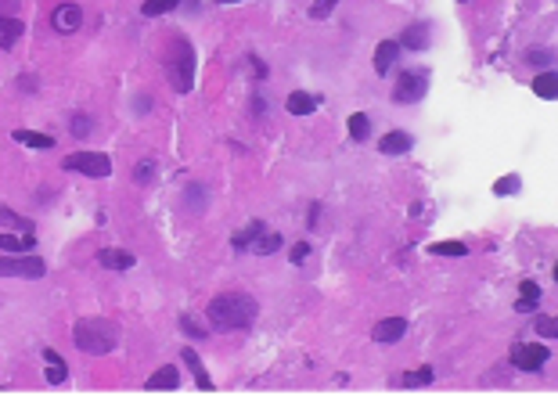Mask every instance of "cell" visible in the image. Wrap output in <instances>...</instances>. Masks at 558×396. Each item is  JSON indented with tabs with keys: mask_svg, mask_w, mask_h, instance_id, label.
Segmentation results:
<instances>
[{
	"mask_svg": "<svg viewBox=\"0 0 558 396\" xmlns=\"http://www.w3.org/2000/svg\"><path fill=\"white\" fill-rule=\"evenodd\" d=\"M195 69H199V58H195V47L187 40H173V51H169V61H166V72H169V83H173L177 94H191L195 90Z\"/></svg>",
	"mask_w": 558,
	"mask_h": 396,
	"instance_id": "obj_3",
	"label": "cell"
},
{
	"mask_svg": "<svg viewBox=\"0 0 558 396\" xmlns=\"http://www.w3.org/2000/svg\"><path fill=\"white\" fill-rule=\"evenodd\" d=\"M411 144L414 137L411 134H403V130H389L382 141H378V152L382 155H403V152H411Z\"/></svg>",
	"mask_w": 558,
	"mask_h": 396,
	"instance_id": "obj_13",
	"label": "cell"
},
{
	"mask_svg": "<svg viewBox=\"0 0 558 396\" xmlns=\"http://www.w3.org/2000/svg\"><path fill=\"white\" fill-rule=\"evenodd\" d=\"M468 245L465 241H436L433 245V256H465Z\"/></svg>",
	"mask_w": 558,
	"mask_h": 396,
	"instance_id": "obj_29",
	"label": "cell"
},
{
	"mask_svg": "<svg viewBox=\"0 0 558 396\" xmlns=\"http://www.w3.org/2000/svg\"><path fill=\"white\" fill-rule=\"evenodd\" d=\"M180 328L187 331L191 339H206V328H202V324H195V321H191V317H184V321H180Z\"/></svg>",
	"mask_w": 558,
	"mask_h": 396,
	"instance_id": "obj_36",
	"label": "cell"
},
{
	"mask_svg": "<svg viewBox=\"0 0 558 396\" xmlns=\"http://www.w3.org/2000/svg\"><path fill=\"white\" fill-rule=\"evenodd\" d=\"M33 231H0V253H33Z\"/></svg>",
	"mask_w": 558,
	"mask_h": 396,
	"instance_id": "obj_9",
	"label": "cell"
},
{
	"mask_svg": "<svg viewBox=\"0 0 558 396\" xmlns=\"http://www.w3.org/2000/svg\"><path fill=\"white\" fill-rule=\"evenodd\" d=\"M260 235H263V220H252V223L245 227V231H242L238 238H234V248H249V245H252L256 238H260Z\"/></svg>",
	"mask_w": 558,
	"mask_h": 396,
	"instance_id": "obj_28",
	"label": "cell"
},
{
	"mask_svg": "<svg viewBox=\"0 0 558 396\" xmlns=\"http://www.w3.org/2000/svg\"><path fill=\"white\" fill-rule=\"evenodd\" d=\"M277 248H281V235H260V238H256L252 241V253L256 256H270V253H277Z\"/></svg>",
	"mask_w": 558,
	"mask_h": 396,
	"instance_id": "obj_26",
	"label": "cell"
},
{
	"mask_svg": "<svg viewBox=\"0 0 558 396\" xmlns=\"http://www.w3.org/2000/svg\"><path fill=\"white\" fill-rule=\"evenodd\" d=\"M350 137H353V141H368V137H371V119L364 116V112H353V116H350Z\"/></svg>",
	"mask_w": 558,
	"mask_h": 396,
	"instance_id": "obj_25",
	"label": "cell"
},
{
	"mask_svg": "<svg viewBox=\"0 0 558 396\" xmlns=\"http://www.w3.org/2000/svg\"><path fill=\"white\" fill-rule=\"evenodd\" d=\"M177 4H180V0H144L141 15H144V18H159V15H169Z\"/></svg>",
	"mask_w": 558,
	"mask_h": 396,
	"instance_id": "obj_24",
	"label": "cell"
},
{
	"mask_svg": "<svg viewBox=\"0 0 558 396\" xmlns=\"http://www.w3.org/2000/svg\"><path fill=\"white\" fill-rule=\"evenodd\" d=\"M396 58H400V44H396V40H382V44L375 47V72L385 76V72L393 69Z\"/></svg>",
	"mask_w": 558,
	"mask_h": 396,
	"instance_id": "obj_16",
	"label": "cell"
},
{
	"mask_svg": "<svg viewBox=\"0 0 558 396\" xmlns=\"http://www.w3.org/2000/svg\"><path fill=\"white\" fill-rule=\"evenodd\" d=\"M533 94L544 97V101H555V97H558V76H555V72H541V76L533 79Z\"/></svg>",
	"mask_w": 558,
	"mask_h": 396,
	"instance_id": "obj_22",
	"label": "cell"
},
{
	"mask_svg": "<svg viewBox=\"0 0 558 396\" xmlns=\"http://www.w3.org/2000/svg\"><path fill=\"white\" fill-rule=\"evenodd\" d=\"M548 353L551 349H544V346H515L511 361H515V367H522V371H541L548 364Z\"/></svg>",
	"mask_w": 558,
	"mask_h": 396,
	"instance_id": "obj_8",
	"label": "cell"
},
{
	"mask_svg": "<svg viewBox=\"0 0 558 396\" xmlns=\"http://www.w3.org/2000/svg\"><path fill=\"white\" fill-rule=\"evenodd\" d=\"M522 187V180L515 177V173H508V177H501L497 184H493V195H515Z\"/></svg>",
	"mask_w": 558,
	"mask_h": 396,
	"instance_id": "obj_30",
	"label": "cell"
},
{
	"mask_svg": "<svg viewBox=\"0 0 558 396\" xmlns=\"http://www.w3.org/2000/svg\"><path fill=\"white\" fill-rule=\"evenodd\" d=\"M526 61H529V65H536V69H544V65H551V51H529Z\"/></svg>",
	"mask_w": 558,
	"mask_h": 396,
	"instance_id": "obj_35",
	"label": "cell"
},
{
	"mask_svg": "<svg viewBox=\"0 0 558 396\" xmlns=\"http://www.w3.org/2000/svg\"><path fill=\"white\" fill-rule=\"evenodd\" d=\"M180 361L187 364V371L195 374V386L202 389V393H212L217 386H212V379H209V371L202 367V361H199V353L195 349H180Z\"/></svg>",
	"mask_w": 558,
	"mask_h": 396,
	"instance_id": "obj_11",
	"label": "cell"
},
{
	"mask_svg": "<svg viewBox=\"0 0 558 396\" xmlns=\"http://www.w3.org/2000/svg\"><path fill=\"white\" fill-rule=\"evenodd\" d=\"M180 386V371L173 367V364H166V367H159L152 379L144 382V389H152V393H162V389H177Z\"/></svg>",
	"mask_w": 558,
	"mask_h": 396,
	"instance_id": "obj_17",
	"label": "cell"
},
{
	"mask_svg": "<svg viewBox=\"0 0 558 396\" xmlns=\"http://www.w3.org/2000/svg\"><path fill=\"white\" fill-rule=\"evenodd\" d=\"M98 263H101L104 270H130V267L137 263V256L126 253V248H101V253H98Z\"/></svg>",
	"mask_w": 558,
	"mask_h": 396,
	"instance_id": "obj_10",
	"label": "cell"
},
{
	"mask_svg": "<svg viewBox=\"0 0 558 396\" xmlns=\"http://www.w3.org/2000/svg\"><path fill=\"white\" fill-rule=\"evenodd\" d=\"M134 180H137V184H152V180H155V162H152V159L137 162V166H134Z\"/></svg>",
	"mask_w": 558,
	"mask_h": 396,
	"instance_id": "obj_31",
	"label": "cell"
},
{
	"mask_svg": "<svg viewBox=\"0 0 558 396\" xmlns=\"http://www.w3.org/2000/svg\"><path fill=\"white\" fill-rule=\"evenodd\" d=\"M307 256H310V245H307V241H299V245L292 248V263H303Z\"/></svg>",
	"mask_w": 558,
	"mask_h": 396,
	"instance_id": "obj_37",
	"label": "cell"
},
{
	"mask_svg": "<svg viewBox=\"0 0 558 396\" xmlns=\"http://www.w3.org/2000/svg\"><path fill=\"white\" fill-rule=\"evenodd\" d=\"M555 281H558V267H555Z\"/></svg>",
	"mask_w": 558,
	"mask_h": 396,
	"instance_id": "obj_40",
	"label": "cell"
},
{
	"mask_svg": "<svg viewBox=\"0 0 558 396\" xmlns=\"http://www.w3.org/2000/svg\"><path fill=\"white\" fill-rule=\"evenodd\" d=\"M18 144H26V148H36V152H47V148H54V137L51 134H36V130H15L11 134Z\"/></svg>",
	"mask_w": 558,
	"mask_h": 396,
	"instance_id": "obj_21",
	"label": "cell"
},
{
	"mask_svg": "<svg viewBox=\"0 0 558 396\" xmlns=\"http://www.w3.org/2000/svg\"><path fill=\"white\" fill-rule=\"evenodd\" d=\"M206 202H209V191L202 184H191L187 191H184V205H187V213H202L206 209Z\"/></svg>",
	"mask_w": 558,
	"mask_h": 396,
	"instance_id": "obj_23",
	"label": "cell"
},
{
	"mask_svg": "<svg viewBox=\"0 0 558 396\" xmlns=\"http://www.w3.org/2000/svg\"><path fill=\"white\" fill-rule=\"evenodd\" d=\"M433 379H436L433 367H421V371H407V374H400L396 386H407V389H411V386H428Z\"/></svg>",
	"mask_w": 558,
	"mask_h": 396,
	"instance_id": "obj_27",
	"label": "cell"
},
{
	"mask_svg": "<svg viewBox=\"0 0 558 396\" xmlns=\"http://www.w3.org/2000/svg\"><path fill=\"white\" fill-rule=\"evenodd\" d=\"M536 335L555 339L558 335V317H541V321H536Z\"/></svg>",
	"mask_w": 558,
	"mask_h": 396,
	"instance_id": "obj_34",
	"label": "cell"
},
{
	"mask_svg": "<svg viewBox=\"0 0 558 396\" xmlns=\"http://www.w3.org/2000/svg\"><path fill=\"white\" fill-rule=\"evenodd\" d=\"M407 335V321L403 317H385L375 324V342H400Z\"/></svg>",
	"mask_w": 558,
	"mask_h": 396,
	"instance_id": "obj_12",
	"label": "cell"
},
{
	"mask_svg": "<svg viewBox=\"0 0 558 396\" xmlns=\"http://www.w3.org/2000/svg\"><path fill=\"white\" fill-rule=\"evenodd\" d=\"M335 4H339V0H313V4H310V18H328L335 11Z\"/></svg>",
	"mask_w": 558,
	"mask_h": 396,
	"instance_id": "obj_33",
	"label": "cell"
},
{
	"mask_svg": "<svg viewBox=\"0 0 558 396\" xmlns=\"http://www.w3.org/2000/svg\"><path fill=\"white\" fill-rule=\"evenodd\" d=\"M94 134V122H91V116H72V137H91Z\"/></svg>",
	"mask_w": 558,
	"mask_h": 396,
	"instance_id": "obj_32",
	"label": "cell"
},
{
	"mask_svg": "<svg viewBox=\"0 0 558 396\" xmlns=\"http://www.w3.org/2000/svg\"><path fill=\"white\" fill-rule=\"evenodd\" d=\"M320 109V97L310 90H292L288 94V116H310Z\"/></svg>",
	"mask_w": 558,
	"mask_h": 396,
	"instance_id": "obj_14",
	"label": "cell"
},
{
	"mask_svg": "<svg viewBox=\"0 0 558 396\" xmlns=\"http://www.w3.org/2000/svg\"><path fill=\"white\" fill-rule=\"evenodd\" d=\"M83 26V8L79 4H58L51 15V29L54 33H76Z\"/></svg>",
	"mask_w": 558,
	"mask_h": 396,
	"instance_id": "obj_7",
	"label": "cell"
},
{
	"mask_svg": "<svg viewBox=\"0 0 558 396\" xmlns=\"http://www.w3.org/2000/svg\"><path fill=\"white\" fill-rule=\"evenodd\" d=\"M44 274H47L44 256H36V253H0V278L40 281Z\"/></svg>",
	"mask_w": 558,
	"mask_h": 396,
	"instance_id": "obj_4",
	"label": "cell"
},
{
	"mask_svg": "<svg viewBox=\"0 0 558 396\" xmlns=\"http://www.w3.org/2000/svg\"><path fill=\"white\" fill-rule=\"evenodd\" d=\"M260 314V303H256L249 292H220L217 299L209 303L206 321L212 331H242L256 321Z\"/></svg>",
	"mask_w": 558,
	"mask_h": 396,
	"instance_id": "obj_1",
	"label": "cell"
},
{
	"mask_svg": "<svg viewBox=\"0 0 558 396\" xmlns=\"http://www.w3.org/2000/svg\"><path fill=\"white\" fill-rule=\"evenodd\" d=\"M26 33V26L18 22V18H11V15H0V47H15V40Z\"/></svg>",
	"mask_w": 558,
	"mask_h": 396,
	"instance_id": "obj_20",
	"label": "cell"
},
{
	"mask_svg": "<svg viewBox=\"0 0 558 396\" xmlns=\"http://www.w3.org/2000/svg\"><path fill=\"white\" fill-rule=\"evenodd\" d=\"M428 44H433V29H428L425 22H414L403 29V47L407 51H425Z\"/></svg>",
	"mask_w": 558,
	"mask_h": 396,
	"instance_id": "obj_15",
	"label": "cell"
},
{
	"mask_svg": "<svg viewBox=\"0 0 558 396\" xmlns=\"http://www.w3.org/2000/svg\"><path fill=\"white\" fill-rule=\"evenodd\" d=\"M44 361H47V382L51 386H61L69 379V364L58 357V349H44Z\"/></svg>",
	"mask_w": 558,
	"mask_h": 396,
	"instance_id": "obj_18",
	"label": "cell"
},
{
	"mask_svg": "<svg viewBox=\"0 0 558 396\" xmlns=\"http://www.w3.org/2000/svg\"><path fill=\"white\" fill-rule=\"evenodd\" d=\"M428 90V76L425 72H403L396 79V90H393V101L396 105H414V101H421Z\"/></svg>",
	"mask_w": 558,
	"mask_h": 396,
	"instance_id": "obj_6",
	"label": "cell"
},
{
	"mask_svg": "<svg viewBox=\"0 0 558 396\" xmlns=\"http://www.w3.org/2000/svg\"><path fill=\"white\" fill-rule=\"evenodd\" d=\"M212 4H238V0H212Z\"/></svg>",
	"mask_w": 558,
	"mask_h": 396,
	"instance_id": "obj_39",
	"label": "cell"
},
{
	"mask_svg": "<svg viewBox=\"0 0 558 396\" xmlns=\"http://www.w3.org/2000/svg\"><path fill=\"white\" fill-rule=\"evenodd\" d=\"M61 170L83 173V177H91V180H104V177L112 173V159L101 155V152H72V155L61 159Z\"/></svg>",
	"mask_w": 558,
	"mask_h": 396,
	"instance_id": "obj_5",
	"label": "cell"
},
{
	"mask_svg": "<svg viewBox=\"0 0 558 396\" xmlns=\"http://www.w3.org/2000/svg\"><path fill=\"white\" fill-rule=\"evenodd\" d=\"M0 8H4L0 15H8V11H15V8H18V0H0Z\"/></svg>",
	"mask_w": 558,
	"mask_h": 396,
	"instance_id": "obj_38",
	"label": "cell"
},
{
	"mask_svg": "<svg viewBox=\"0 0 558 396\" xmlns=\"http://www.w3.org/2000/svg\"><path fill=\"white\" fill-rule=\"evenodd\" d=\"M0 231H33V220L22 216V213H15V209H8V205L0 202Z\"/></svg>",
	"mask_w": 558,
	"mask_h": 396,
	"instance_id": "obj_19",
	"label": "cell"
},
{
	"mask_svg": "<svg viewBox=\"0 0 558 396\" xmlns=\"http://www.w3.org/2000/svg\"><path fill=\"white\" fill-rule=\"evenodd\" d=\"M72 339H76V349L91 353V357H104L119 342V324L104 321V317H83L72 328Z\"/></svg>",
	"mask_w": 558,
	"mask_h": 396,
	"instance_id": "obj_2",
	"label": "cell"
}]
</instances>
